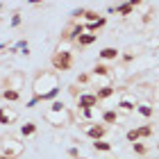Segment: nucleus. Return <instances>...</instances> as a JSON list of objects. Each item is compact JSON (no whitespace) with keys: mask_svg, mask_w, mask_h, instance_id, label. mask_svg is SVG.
<instances>
[{"mask_svg":"<svg viewBox=\"0 0 159 159\" xmlns=\"http://www.w3.org/2000/svg\"><path fill=\"white\" fill-rule=\"evenodd\" d=\"M57 86H59V77H57L55 70H41L32 82V91H34V96H43V93L52 91Z\"/></svg>","mask_w":159,"mask_h":159,"instance_id":"f257e3e1","label":"nucleus"},{"mask_svg":"<svg viewBox=\"0 0 159 159\" xmlns=\"http://www.w3.org/2000/svg\"><path fill=\"white\" fill-rule=\"evenodd\" d=\"M50 64H52V70L55 73H64V70H70L73 68V52L70 50H55L52 57H50Z\"/></svg>","mask_w":159,"mask_h":159,"instance_id":"f03ea898","label":"nucleus"},{"mask_svg":"<svg viewBox=\"0 0 159 159\" xmlns=\"http://www.w3.org/2000/svg\"><path fill=\"white\" fill-rule=\"evenodd\" d=\"M43 118H46L50 125H55V127H64V125L70 123V111H68V107L66 109H59V111L48 109V111H43Z\"/></svg>","mask_w":159,"mask_h":159,"instance_id":"7ed1b4c3","label":"nucleus"},{"mask_svg":"<svg viewBox=\"0 0 159 159\" xmlns=\"http://www.w3.org/2000/svg\"><path fill=\"white\" fill-rule=\"evenodd\" d=\"M2 152L0 155H9V157H20L23 155V150H25V143H20L16 136H5L2 139Z\"/></svg>","mask_w":159,"mask_h":159,"instance_id":"20e7f679","label":"nucleus"},{"mask_svg":"<svg viewBox=\"0 0 159 159\" xmlns=\"http://www.w3.org/2000/svg\"><path fill=\"white\" fill-rule=\"evenodd\" d=\"M80 127L84 129L86 139H91V141H105V136H107V127L102 123H82Z\"/></svg>","mask_w":159,"mask_h":159,"instance_id":"39448f33","label":"nucleus"},{"mask_svg":"<svg viewBox=\"0 0 159 159\" xmlns=\"http://www.w3.org/2000/svg\"><path fill=\"white\" fill-rule=\"evenodd\" d=\"M100 100L96 98V93H80L75 98V105L77 109H93V107H98Z\"/></svg>","mask_w":159,"mask_h":159,"instance_id":"423d86ee","label":"nucleus"},{"mask_svg":"<svg viewBox=\"0 0 159 159\" xmlns=\"http://www.w3.org/2000/svg\"><path fill=\"white\" fill-rule=\"evenodd\" d=\"M23 82H25V75L16 70V73H11L9 77L5 80V89H16V91H20V89H23Z\"/></svg>","mask_w":159,"mask_h":159,"instance_id":"0eeeda50","label":"nucleus"},{"mask_svg":"<svg viewBox=\"0 0 159 159\" xmlns=\"http://www.w3.org/2000/svg\"><path fill=\"white\" fill-rule=\"evenodd\" d=\"M18 120V114L11 107H0V125H14Z\"/></svg>","mask_w":159,"mask_h":159,"instance_id":"6e6552de","label":"nucleus"},{"mask_svg":"<svg viewBox=\"0 0 159 159\" xmlns=\"http://www.w3.org/2000/svg\"><path fill=\"white\" fill-rule=\"evenodd\" d=\"M118 57H120V50L114 48V46H107L98 52V59H102V61H116Z\"/></svg>","mask_w":159,"mask_h":159,"instance_id":"1a4fd4ad","label":"nucleus"},{"mask_svg":"<svg viewBox=\"0 0 159 159\" xmlns=\"http://www.w3.org/2000/svg\"><path fill=\"white\" fill-rule=\"evenodd\" d=\"M100 118H102V125L107 127V125H116L120 120V114H118V109H105Z\"/></svg>","mask_w":159,"mask_h":159,"instance_id":"9d476101","label":"nucleus"},{"mask_svg":"<svg viewBox=\"0 0 159 159\" xmlns=\"http://www.w3.org/2000/svg\"><path fill=\"white\" fill-rule=\"evenodd\" d=\"M105 25H107V16H100L96 23H84V30L89 32V34H98Z\"/></svg>","mask_w":159,"mask_h":159,"instance_id":"9b49d317","label":"nucleus"},{"mask_svg":"<svg viewBox=\"0 0 159 159\" xmlns=\"http://www.w3.org/2000/svg\"><path fill=\"white\" fill-rule=\"evenodd\" d=\"M114 93H116V86L109 84V86H100V89H96V98L98 100H109Z\"/></svg>","mask_w":159,"mask_h":159,"instance_id":"f8f14e48","label":"nucleus"},{"mask_svg":"<svg viewBox=\"0 0 159 159\" xmlns=\"http://www.w3.org/2000/svg\"><path fill=\"white\" fill-rule=\"evenodd\" d=\"M0 98H2L5 102H18V100H20V91H16V89H2V91H0Z\"/></svg>","mask_w":159,"mask_h":159,"instance_id":"ddd939ff","label":"nucleus"},{"mask_svg":"<svg viewBox=\"0 0 159 159\" xmlns=\"http://www.w3.org/2000/svg\"><path fill=\"white\" fill-rule=\"evenodd\" d=\"M111 75V68L109 66H105V64H96V66L91 68V77H109Z\"/></svg>","mask_w":159,"mask_h":159,"instance_id":"4468645a","label":"nucleus"},{"mask_svg":"<svg viewBox=\"0 0 159 159\" xmlns=\"http://www.w3.org/2000/svg\"><path fill=\"white\" fill-rule=\"evenodd\" d=\"M96 41H98V34H89V32H84V34H82V37H80L75 43H77L80 48H89V46H93Z\"/></svg>","mask_w":159,"mask_h":159,"instance_id":"2eb2a0df","label":"nucleus"},{"mask_svg":"<svg viewBox=\"0 0 159 159\" xmlns=\"http://www.w3.org/2000/svg\"><path fill=\"white\" fill-rule=\"evenodd\" d=\"M116 109L125 111V114H132V111H136V105H134V102H132V100H129V98H123V100H118Z\"/></svg>","mask_w":159,"mask_h":159,"instance_id":"dca6fc26","label":"nucleus"},{"mask_svg":"<svg viewBox=\"0 0 159 159\" xmlns=\"http://www.w3.org/2000/svg\"><path fill=\"white\" fill-rule=\"evenodd\" d=\"M34 134H37V123L27 120L25 125H20V136H23V139H27V136H34Z\"/></svg>","mask_w":159,"mask_h":159,"instance_id":"f3484780","label":"nucleus"},{"mask_svg":"<svg viewBox=\"0 0 159 159\" xmlns=\"http://www.w3.org/2000/svg\"><path fill=\"white\" fill-rule=\"evenodd\" d=\"M136 111H139L143 118H152V116H155V107H152V105H148V102L136 105Z\"/></svg>","mask_w":159,"mask_h":159,"instance_id":"a211bd4d","label":"nucleus"},{"mask_svg":"<svg viewBox=\"0 0 159 159\" xmlns=\"http://www.w3.org/2000/svg\"><path fill=\"white\" fill-rule=\"evenodd\" d=\"M91 146H93L96 152H111V150H114V146H111L109 141H93Z\"/></svg>","mask_w":159,"mask_h":159,"instance_id":"6ab92c4d","label":"nucleus"},{"mask_svg":"<svg viewBox=\"0 0 159 159\" xmlns=\"http://www.w3.org/2000/svg\"><path fill=\"white\" fill-rule=\"evenodd\" d=\"M136 129H139V136H141V139H150V136L155 134V127H152V123H148V125H139Z\"/></svg>","mask_w":159,"mask_h":159,"instance_id":"aec40b11","label":"nucleus"},{"mask_svg":"<svg viewBox=\"0 0 159 159\" xmlns=\"http://www.w3.org/2000/svg\"><path fill=\"white\" fill-rule=\"evenodd\" d=\"M125 139H127L129 143H139V141H141V136H139V129H136V127H129L127 132H125Z\"/></svg>","mask_w":159,"mask_h":159,"instance_id":"412c9836","label":"nucleus"},{"mask_svg":"<svg viewBox=\"0 0 159 159\" xmlns=\"http://www.w3.org/2000/svg\"><path fill=\"white\" fill-rule=\"evenodd\" d=\"M116 11L120 14V16H129V14L134 11V7L129 5V2H123V5H116Z\"/></svg>","mask_w":159,"mask_h":159,"instance_id":"4be33fe9","label":"nucleus"},{"mask_svg":"<svg viewBox=\"0 0 159 159\" xmlns=\"http://www.w3.org/2000/svg\"><path fill=\"white\" fill-rule=\"evenodd\" d=\"M132 152L134 155H139V157H146L148 155V146H143V143H132Z\"/></svg>","mask_w":159,"mask_h":159,"instance_id":"5701e85b","label":"nucleus"},{"mask_svg":"<svg viewBox=\"0 0 159 159\" xmlns=\"http://www.w3.org/2000/svg\"><path fill=\"white\" fill-rule=\"evenodd\" d=\"M98 18H100V14H98V11H91V9H86V11H84V20H86V23H96Z\"/></svg>","mask_w":159,"mask_h":159,"instance_id":"b1692460","label":"nucleus"},{"mask_svg":"<svg viewBox=\"0 0 159 159\" xmlns=\"http://www.w3.org/2000/svg\"><path fill=\"white\" fill-rule=\"evenodd\" d=\"M20 23H23V14H20V11H14V14H11V20H9V25H11V27H18Z\"/></svg>","mask_w":159,"mask_h":159,"instance_id":"393cba45","label":"nucleus"},{"mask_svg":"<svg viewBox=\"0 0 159 159\" xmlns=\"http://www.w3.org/2000/svg\"><path fill=\"white\" fill-rule=\"evenodd\" d=\"M68 157H70V159H89L86 155L80 152V148H68Z\"/></svg>","mask_w":159,"mask_h":159,"instance_id":"a878e982","label":"nucleus"},{"mask_svg":"<svg viewBox=\"0 0 159 159\" xmlns=\"http://www.w3.org/2000/svg\"><path fill=\"white\" fill-rule=\"evenodd\" d=\"M89 80H91V73H80L77 80H75V84H89Z\"/></svg>","mask_w":159,"mask_h":159,"instance_id":"bb28decb","label":"nucleus"},{"mask_svg":"<svg viewBox=\"0 0 159 159\" xmlns=\"http://www.w3.org/2000/svg\"><path fill=\"white\" fill-rule=\"evenodd\" d=\"M80 111H82L84 123H91V118H93V109H80Z\"/></svg>","mask_w":159,"mask_h":159,"instance_id":"cd10ccee","label":"nucleus"},{"mask_svg":"<svg viewBox=\"0 0 159 159\" xmlns=\"http://www.w3.org/2000/svg\"><path fill=\"white\" fill-rule=\"evenodd\" d=\"M37 105H39V98H37V96H32V98H30V100L25 102V109H34Z\"/></svg>","mask_w":159,"mask_h":159,"instance_id":"c85d7f7f","label":"nucleus"},{"mask_svg":"<svg viewBox=\"0 0 159 159\" xmlns=\"http://www.w3.org/2000/svg\"><path fill=\"white\" fill-rule=\"evenodd\" d=\"M50 109H55V111H59V109H66V105L61 102V100H55V102H50Z\"/></svg>","mask_w":159,"mask_h":159,"instance_id":"c756f323","label":"nucleus"},{"mask_svg":"<svg viewBox=\"0 0 159 159\" xmlns=\"http://www.w3.org/2000/svg\"><path fill=\"white\" fill-rule=\"evenodd\" d=\"M84 11H86L84 7H80V9H75L73 14H70V16H73V20H77V18H84Z\"/></svg>","mask_w":159,"mask_h":159,"instance_id":"7c9ffc66","label":"nucleus"},{"mask_svg":"<svg viewBox=\"0 0 159 159\" xmlns=\"http://www.w3.org/2000/svg\"><path fill=\"white\" fill-rule=\"evenodd\" d=\"M152 98H155V102H159V82L155 84V89H152Z\"/></svg>","mask_w":159,"mask_h":159,"instance_id":"2f4dec72","label":"nucleus"},{"mask_svg":"<svg viewBox=\"0 0 159 159\" xmlns=\"http://www.w3.org/2000/svg\"><path fill=\"white\" fill-rule=\"evenodd\" d=\"M134 57H136V55H132V52H129V55H123V61H132Z\"/></svg>","mask_w":159,"mask_h":159,"instance_id":"473e14b6","label":"nucleus"},{"mask_svg":"<svg viewBox=\"0 0 159 159\" xmlns=\"http://www.w3.org/2000/svg\"><path fill=\"white\" fill-rule=\"evenodd\" d=\"M0 159H18V157H9V155H0Z\"/></svg>","mask_w":159,"mask_h":159,"instance_id":"72a5a7b5","label":"nucleus"},{"mask_svg":"<svg viewBox=\"0 0 159 159\" xmlns=\"http://www.w3.org/2000/svg\"><path fill=\"white\" fill-rule=\"evenodd\" d=\"M2 7H5V5H2V2H0V11H2Z\"/></svg>","mask_w":159,"mask_h":159,"instance_id":"f704fd0d","label":"nucleus"},{"mask_svg":"<svg viewBox=\"0 0 159 159\" xmlns=\"http://www.w3.org/2000/svg\"><path fill=\"white\" fill-rule=\"evenodd\" d=\"M155 148H157V150H159V143H157V146H155Z\"/></svg>","mask_w":159,"mask_h":159,"instance_id":"c9c22d12","label":"nucleus"},{"mask_svg":"<svg viewBox=\"0 0 159 159\" xmlns=\"http://www.w3.org/2000/svg\"><path fill=\"white\" fill-rule=\"evenodd\" d=\"M68 159H70V157H68Z\"/></svg>","mask_w":159,"mask_h":159,"instance_id":"e433bc0d","label":"nucleus"}]
</instances>
